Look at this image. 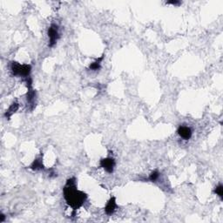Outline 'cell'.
<instances>
[{
    "label": "cell",
    "mask_w": 223,
    "mask_h": 223,
    "mask_svg": "<svg viewBox=\"0 0 223 223\" xmlns=\"http://www.w3.org/2000/svg\"><path fill=\"white\" fill-rule=\"evenodd\" d=\"M64 197L67 204L76 210L77 208H80L86 201L87 195L84 192L78 191L76 188L75 178H72L67 180L66 185L64 188Z\"/></svg>",
    "instance_id": "obj_1"
},
{
    "label": "cell",
    "mask_w": 223,
    "mask_h": 223,
    "mask_svg": "<svg viewBox=\"0 0 223 223\" xmlns=\"http://www.w3.org/2000/svg\"><path fill=\"white\" fill-rule=\"evenodd\" d=\"M31 70V67L30 65H20L17 62L12 63V72L15 76L28 77Z\"/></svg>",
    "instance_id": "obj_2"
},
{
    "label": "cell",
    "mask_w": 223,
    "mask_h": 223,
    "mask_svg": "<svg viewBox=\"0 0 223 223\" xmlns=\"http://www.w3.org/2000/svg\"><path fill=\"white\" fill-rule=\"evenodd\" d=\"M48 37H49V46L52 47L54 45L57 40L59 39V28L56 24H51L48 30Z\"/></svg>",
    "instance_id": "obj_3"
},
{
    "label": "cell",
    "mask_w": 223,
    "mask_h": 223,
    "mask_svg": "<svg viewBox=\"0 0 223 223\" xmlns=\"http://www.w3.org/2000/svg\"><path fill=\"white\" fill-rule=\"evenodd\" d=\"M114 166H115V161L113 158H106V159H103L100 161V167L109 173H113Z\"/></svg>",
    "instance_id": "obj_4"
},
{
    "label": "cell",
    "mask_w": 223,
    "mask_h": 223,
    "mask_svg": "<svg viewBox=\"0 0 223 223\" xmlns=\"http://www.w3.org/2000/svg\"><path fill=\"white\" fill-rule=\"evenodd\" d=\"M178 133L180 137L184 140H189L191 136H192V130L190 127L188 126H184V125H181L179 127L178 129Z\"/></svg>",
    "instance_id": "obj_5"
},
{
    "label": "cell",
    "mask_w": 223,
    "mask_h": 223,
    "mask_svg": "<svg viewBox=\"0 0 223 223\" xmlns=\"http://www.w3.org/2000/svg\"><path fill=\"white\" fill-rule=\"evenodd\" d=\"M116 207H117V205H116L115 198H114V197H112V198L109 200V201L107 202V204H106V208H105V211H106V215H111L112 214H114V211H115Z\"/></svg>",
    "instance_id": "obj_6"
},
{
    "label": "cell",
    "mask_w": 223,
    "mask_h": 223,
    "mask_svg": "<svg viewBox=\"0 0 223 223\" xmlns=\"http://www.w3.org/2000/svg\"><path fill=\"white\" fill-rule=\"evenodd\" d=\"M19 107V105L18 103H16V102L12 103V105H11V106L9 107V109L6 111L5 114H4V115H5V117L8 118V119H10L12 114H14V113H16V112L18 111Z\"/></svg>",
    "instance_id": "obj_7"
},
{
    "label": "cell",
    "mask_w": 223,
    "mask_h": 223,
    "mask_svg": "<svg viewBox=\"0 0 223 223\" xmlns=\"http://www.w3.org/2000/svg\"><path fill=\"white\" fill-rule=\"evenodd\" d=\"M31 168L33 170H38V169L44 168V166L42 164L41 159H37L33 161V163L31 165Z\"/></svg>",
    "instance_id": "obj_8"
},
{
    "label": "cell",
    "mask_w": 223,
    "mask_h": 223,
    "mask_svg": "<svg viewBox=\"0 0 223 223\" xmlns=\"http://www.w3.org/2000/svg\"><path fill=\"white\" fill-rule=\"evenodd\" d=\"M103 58H104V56H102L101 58H99V59H98L95 62H93L92 65L90 66V69L91 70H93V71H97L98 70L99 68H100V62L102 61V59H103Z\"/></svg>",
    "instance_id": "obj_9"
},
{
    "label": "cell",
    "mask_w": 223,
    "mask_h": 223,
    "mask_svg": "<svg viewBox=\"0 0 223 223\" xmlns=\"http://www.w3.org/2000/svg\"><path fill=\"white\" fill-rule=\"evenodd\" d=\"M159 176H160V173L158 172V171H153V172L150 174L149 180H151V181H153V182H154V181H156V180H158Z\"/></svg>",
    "instance_id": "obj_10"
},
{
    "label": "cell",
    "mask_w": 223,
    "mask_h": 223,
    "mask_svg": "<svg viewBox=\"0 0 223 223\" xmlns=\"http://www.w3.org/2000/svg\"><path fill=\"white\" fill-rule=\"evenodd\" d=\"M222 189H223V187H222V185H219L218 187H216L215 188V193L216 194H218V195L222 199V194H223V193H222Z\"/></svg>",
    "instance_id": "obj_11"
},
{
    "label": "cell",
    "mask_w": 223,
    "mask_h": 223,
    "mask_svg": "<svg viewBox=\"0 0 223 223\" xmlns=\"http://www.w3.org/2000/svg\"><path fill=\"white\" fill-rule=\"evenodd\" d=\"M167 4H173V5H179V4H180V1H169V2H167Z\"/></svg>",
    "instance_id": "obj_12"
},
{
    "label": "cell",
    "mask_w": 223,
    "mask_h": 223,
    "mask_svg": "<svg viewBox=\"0 0 223 223\" xmlns=\"http://www.w3.org/2000/svg\"><path fill=\"white\" fill-rule=\"evenodd\" d=\"M0 217H1V219H0V222H3V221L4 220V218H5V217H4V215H1Z\"/></svg>",
    "instance_id": "obj_13"
}]
</instances>
